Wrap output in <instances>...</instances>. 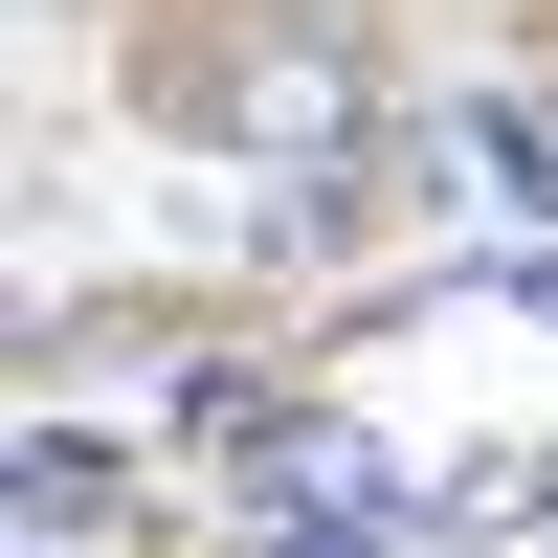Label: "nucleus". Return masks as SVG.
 <instances>
[{"label": "nucleus", "instance_id": "f257e3e1", "mask_svg": "<svg viewBox=\"0 0 558 558\" xmlns=\"http://www.w3.org/2000/svg\"><path fill=\"white\" fill-rule=\"evenodd\" d=\"M402 536V470L357 425H268V558H380Z\"/></svg>", "mask_w": 558, "mask_h": 558}, {"label": "nucleus", "instance_id": "f03ea898", "mask_svg": "<svg viewBox=\"0 0 558 558\" xmlns=\"http://www.w3.org/2000/svg\"><path fill=\"white\" fill-rule=\"evenodd\" d=\"M246 134H291V157H313V134H357V68H336V45H291V68H246Z\"/></svg>", "mask_w": 558, "mask_h": 558}]
</instances>
